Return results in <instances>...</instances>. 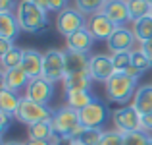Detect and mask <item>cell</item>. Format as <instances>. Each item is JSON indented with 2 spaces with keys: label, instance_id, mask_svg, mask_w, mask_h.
<instances>
[{
  "label": "cell",
  "instance_id": "6da1fadb",
  "mask_svg": "<svg viewBox=\"0 0 152 145\" xmlns=\"http://www.w3.org/2000/svg\"><path fill=\"white\" fill-rule=\"evenodd\" d=\"M15 16L21 25V31H27V33H42L48 27L46 10L37 6L33 0H19Z\"/></svg>",
  "mask_w": 152,
  "mask_h": 145
},
{
  "label": "cell",
  "instance_id": "7a4b0ae2",
  "mask_svg": "<svg viewBox=\"0 0 152 145\" xmlns=\"http://www.w3.org/2000/svg\"><path fill=\"white\" fill-rule=\"evenodd\" d=\"M52 128H54V135H58L62 141H73L79 135V132L83 130L79 112L66 107H60L54 110L52 116Z\"/></svg>",
  "mask_w": 152,
  "mask_h": 145
},
{
  "label": "cell",
  "instance_id": "3957f363",
  "mask_svg": "<svg viewBox=\"0 0 152 145\" xmlns=\"http://www.w3.org/2000/svg\"><path fill=\"white\" fill-rule=\"evenodd\" d=\"M139 79L131 78V75L123 74V72H115L110 79L106 81V95L112 103H118L121 107H125L129 101H133L135 93H137Z\"/></svg>",
  "mask_w": 152,
  "mask_h": 145
},
{
  "label": "cell",
  "instance_id": "277c9868",
  "mask_svg": "<svg viewBox=\"0 0 152 145\" xmlns=\"http://www.w3.org/2000/svg\"><path fill=\"white\" fill-rule=\"evenodd\" d=\"M52 116H54V110H52L48 104L35 103V101L23 97V99H21V104H19V108H18L15 118H18L19 122L31 126V124L42 122V120H52Z\"/></svg>",
  "mask_w": 152,
  "mask_h": 145
},
{
  "label": "cell",
  "instance_id": "5b68a950",
  "mask_svg": "<svg viewBox=\"0 0 152 145\" xmlns=\"http://www.w3.org/2000/svg\"><path fill=\"white\" fill-rule=\"evenodd\" d=\"M112 120L118 132L121 134H129V132H139L142 130V122H141V114L137 112V108L133 104H125L119 107L112 112Z\"/></svg>",
  "mask_w": 152,
  "mask_h": 145
},
{
  "label": "cell",
  "instance_id": "8992f818",
  "mask_svg": "<svg viewBox=\"0 0 152 145\" xmlns=\"http://www.w3.org/2000/svg\"><path fill=\"white\" fill-rule=\"evenodd\" d=\"M85 27H87V18L77 8H66V10H62L58 14V18H56V29H58V33L64 35V37H69L75 31L85 29Z\"/></svg>",
  "mask_w": 152,
  "mask_h": 145
},
{
  "label": "cell",
  "instance_id": "52a82bcc",
  "mask_svg": "<svg viewBox=\"0 0 152 145\" xmlns=\"http://www.w3.org/2000/svg\"><path fill=\"white\" fill-rule=\"evenodd\" d=\"M42 78L48 81H64L66 78V56L58 48H50L45 52V64H42Z\"/></svg>",
  "mask_w": 152,
  "mask_h": 145
},
{
  "label": "cell",
  "instance_id": "ba28073f",
  "mask_svg": "<svg viewBox=\"0 0 152 145\" xmlns=\"http://www.w3.org/2000/svg\"><path fill=\"white\" fill-rule=\"evenodd\" d=\"M108 116H110V112H108L106 104L102 103L100 99H94L91 104H87L83 110H79V118H81V124L83 128H100L106 124Z\"/></svg>",
  "mask_w": 152,
  "mask_h": 145
},
{
  "label": "cell",
  "instance_id": "9c48e42d",
  "mask_svg": "<svg viewBox=\"0 0 152 145\" xmlns=\"http://www.w3.org/2000/svg\"><path fill=\"white\" fill-rule=\"evenodd\" d=\"M87 29L91 31L94 41H108L114 35V31L118 29V25L104 12H100V14H94L91 18H87Z\"/></svg>",
  "mask_w": 152,
  "mask_h": 145
},
{
  "label": "cell",
  "instance_id": "30bf717a",
  "mask_svg": "<svg viewBox=\"0 0 152 145\" xmlns=\"http://www.w3.org/2000/svg\"><path fill=\"white\" fill-rule=\"evenodd\" d=\"M25 97L35 103H41V104H48L54 97V83L48 81L46 78H35L29 81L25 89Z\"/></svg>",
  "mask_w": 152,
  "mask_h": 145
},
{
  "label": "cell",
  "instance_id": "8fae6325",
  "mask_svg": "<svg viewBox=\"0 0 152 145\" xmlns=\"http://www.w3.org/2000/svg\"><path fill=\"white\" fill-rule=\"evenodd\" d=\"M89 74L94 81L106 83L115 74V66H114V60H112V54H93L91 56Z\"/></svg>",
  "mask_w": 152,
  "mask_h": 145
},
{
  "label": "cell",
  "instance_id": "7c38bea8",
  "mask_svg": "<svg viewBox=\"0 0 152 145\" xmlns=\"http://www.w3.org/2000/svg\"><path fill=\"white\" fill-rule=\"evenodd\" d=\"M106 43H108V50H110L112 54H114V52H131L133 47H135V43H137V39H135V35H133V29L121 25L114 31V35H112Z\"/></svg>",
  "mask_w": 152,
  "mask_h": 145
},
{
  "label": "cell",
  "instance_id": "4fadbf2b",
  "mask_svg": "<svg viewBox=\"0 0 152 145\" xmlns=\"http://www.w3.org/2000/svg\"><path fill=\"white\" fill-rule=\"evenodd\" d=\"M29 81H31V78L25 74V70L21 66L12 68V70H2V87L4 89H10L14 93H18L21 89H27Z\"/></svg>",
  "mask_w": 152,
  "mask_h": 145
},
{
  "label": "cell",
  "instance_id": "5bb4252c",
  "mask_svg": "<svg viewBox=\"0 0 152 145\" xmlns=\"http://www.w3.org/2000/svg\"><path fill=\"white\" fill-rule=\"evenodd\" d=\"M64 56H66V75H71V74H89L91 56L87 54V52L64 50Z\"/></svg>",
  "mask_w": 152,
  "mask_h": 145
},
{
  "label": "cell",
  "instance_id": "9a60e30c",
  "mask_svg": "<svg viewBox=\"0 0 152 145\" xmlns=\"http://www.w3.org/2000/svg\"><path fill=\"white\" fill-rule=\"evenodd\" d=\"M42 64H45V54H41L35 48H25L23 50V60H21V68L25 70V74L31 79L41 78L42 75Z\"/></svg>",
  "mask_w": 152,
  "mask_h": 145
},
{
  "label": "cell",
  "instance_id": "2e32d148",
  "mask_svg": "<svg viewBox=\"0 0 152 145\" xmlns=\"http://www.w3.org/2000/svg\"><path fill=\"white\" fill-rule=\"evenodd\" d=\"M104 14L112 19L118 27L125 25L127 21H131L129 16V6H127V0H108L106 6H104Z\"/></svg>",
  "mask_w": 152,
  "mask_h": 145
},
{
  "label": "cell",
  "instance_id": "e0dca14e",
  "mask_svg": "<svg viewBox=\"0 0 152 145\" xmlns=\"http://www.w3.org/2000/svg\"><path fill=\"white\" fill-rule=\"evenodd\" d=\"M93 43H94V37L91 35V31L87 29H79L75 31L73 35L66 37V50H73V52H89L93 48Z\"/></svg>",
  "mask_w": 152,
  "mask_h": 145
},
{
  "label": "cell",
  "instance_id": "ac0fdd59",
  "mask_svg": "<svg viewBox=\"0 0 152 145\" xmlns=\"http://www.w3.org/2000/svg\"><path fill=\"white\" fill-rule=\"evenodd\" d=\"M21 31V25L18 21V16L12 12H0V39L15 41Z\"/></svg>",
  "mask_w": 152,
  "mask_h": 145
},
{
  "label": "cell",
  "instance_id": "d6986e66",
  "mask_svg": "<svg viewBox=\"0 0 152 145\" xmlns=\"http://www.w3.org/2000/svg\"><path fill=\"white\" fill-rule=\"evenodd\" d=\"M133 104L137 108L139 114H148L152 112V83H146V85H139L137 93L133 97Z\"/></svg>",
  "mask_w": 152,
  "mask_h": 145
},
{
  "label": "cell",
  "instance_id": "ffe728a7",
  "mask_svg": "<svg viewBox=\"0 0 152 145\" xmlns=\"http://www.w3.org/2000/svg\"><path fill=\"white\" fill-rule=\"evenodd\" d=\"M21 99L23 97H19L18 93L2 87V89H0V112H6V114H10V116L15 118L18 108H19V104H21Z\"/></svg>",
  "mask_w": 152,
  "mask_h": 145
},
{
  "label": "cell",
  "instance_id": "44dd1931",
  "mask_svg": "<svg viewBox=\"0 0 152 145\" xmlns=\"http://www.w3.org/2000/svg\"><path fill=\"white\" fill-rule=\"evenodd\" d=\"M27 135H29V139L52 141V138H54L52 120H42V122H37V124H31V126H27Z\"/></svg>",
  "mask_w": 152,
  "mask_h": 145
},
{
  "label": "cell",
  "instance_id": "7402d4cb",
  "mask_svg": "<svg viewBox=\"0 0 152 145\" xmlns=\"http://www.w3.org/2000/svg\"><path fill=\"white\" fill-rule=\"evenodd\" d=\"M96 99L91 91H66V104L73 110H83L87 104H91Z\"/></svg>",
  "mask_w": 152,
  "mask_h": 145
},
{
  "label": "cell",
  "instance_id": "603a6c76",
  "mask_svg": "<svg viewBox=\"0 0 152 145\" xmlns=\"http://www.w3.org/2000/svg\"><path fill=\"white\" fill-rule=\"evenodd\" d=\"M91 74H71L64 78V89L66 91H89L91 87Z\"/></svg>",
  "mask_w": 152,
  "mask_h": 145
},
{
  "label": "cell",
  "instance_id": "cb8c5ba5",
  "mask_svg": "<svg viewBox=\"0 0 152 145\" xmlns=\"http://www.w3.org/2000/svg\"><path fill=\"white\" fill-rule=\"evenodd\" d=\"M133 35L137 39V43H146L152 39V16H146V18H141L137 21H133Z\"/></svg>",
  "mask_w": 152,
  "mask_h": 145
},
{
  "label": "cell",
  "instance_id": "d4e9b609",
  "mask_svg": "<svg viewBox=\"0 0 152 145\" xmlns=\"http://www.w3.org/2000/svg\"><path fill=\"white\" fill-rule=\"evenodd\" d=\"M102 135L104 130H100V128H83L73 141L77 145H100Z\"/></svg>",
  "mask_w": 152,
  "mask_h": 145
},
{
  "label": "cell",
  "instance_id": "484cf974",
  "mask_svg": "<svg viewBox=\"0 0 152 145\" xmlns=\"http://www.w3.org/2000/svg\"><path fill=\"white\" fill-rule=\"evenodd\" d=\"M127 6H129L131 21H137L141 18L150 16V10H152V4L146 2V0H127Z\"/></svg>",
  "mask_w": 152,
  "mask_h": 145
},
{
  "label": "cell",
  "instance_id": "4316f807",
  "mask_svg": "<svg viewBox=\"0 0 152 145\" xmlns=\"http://www.w3.org/2000/svg\"><path fill=\"white\" fill-rule=\"evenodd\" d=\"M108 0H75V6H77L79 12H83L85 16H94V14H100L104 10Z\"/></svg>",
  "mask_w": 152,
  "mask_h": 145
},
{
  "label": "cell",
  "instance_id": "83f0119b",
  "mask_svg": "<svg viewBox=\"0 0 152 145\" xmlns=\"http://www.w3.org/2000/svg\"><path fill=\"white\" fill-rule=\"evenodd\" d=\"M23 60V48L14 47L10 52H6L4 56H0V64H2V70H12V68L21 66Z\"/></svg>",
  "mask_w": 152,
  "mask_h": 145
},
{
  "label": "cell",
  "instance_id": "f1b7e54d",
  "mask_svg": "<svg viewBox=\"0 0 152 145\" xmlns=\"http://www.w3.org/2000/svg\"><path fill=\"white\" fill-rule=\"evenodd\" d=\"M131 60H133V68H137L141 74H145V72H148L152 68V62L148 60V56L142 52V48H133L131 50Z\"/></svg>",
  "mask_w": 152,
  "mask_h": 145
},
{
  "label": "cell",
  "instance_id": "f546056e",
  "mask_svg": "<svg viewBox=\"0 0 152 145\" xmlns=\"http://www.w3.org/2000/svg\"><path fill=\"white\" fill-rule=\"evenodd\" d=\"M112 60H114L115 72H127L133 64L131 60V52H114L112 54Z\"/></svg>",
  "mask_w": 152,
  "mask_h": 145
},
{
  "label": "cell",
  "instance_id": "4dcf8cb0",
  "mask_svg": "<svg viewBox=\"0 0 152 145\" xmlns=\"http://www.w3.org/2000/svg\"><path fill=\"white\" fill-rule=\"evenodd\" d=\"M150 135L145 130L139 132H129V134H123V145H146L148 143Z\"/></svg>",
  "mask_w": 152,
  "mask_h": 145
},
{
  "label": "cell",
  "instance_id": "1f68e13d",
  "mask_svg": "<svg viewBox=\"0 0 152 145\" xmlns=\"http://www.w3.org/2000/svg\"><path fill=\"white\" fill-rule=\"evenodd\" d=\"M100 145H123V134L118 130H106L100 139Z\"/></svg>",
  "mask_w": 152,
  "mask_h": 145
},
{
  "label": "cell",
  "instance_id": "d6a6232c",
  "mask_svg": "<svg viewBox=\"0 0 152 145\" xmlns=\"http://www.w3.org/2000/svg\"><path fill=\"white\" fill-rule=\"evenodd\" d=\"M46 4H48V10L50 12H62V10H66V8H69L67 6V0H46Z\"/></svg>",
  "mask_w": 152,
  "mask_h": 145
},
{
  "label": "cell",
  "instance_id": "836d02e7",
  "mask_svg": "<svg viewBox=\"0 0 152 145\" xmlns=\"http://www.w3.org/2000/svg\"><path fill=\"white\" fill-rule=\"evenodd\" d=\"M12 118H14V116L6 114V112H0V134H6V132H8Z\"/></svg>",
  "mask_w": 152,
  "mask_h": 145
},
{
  "label": "cell",
  "instance_id": "e575fe53",
  "mask_svg": "<svg viewBox=\"0 0 152 145\" xmlns=\"http://www.w3.org/2000/svg\"><path fill=\"white\" fill-rule=\"evenodd\" d=\"M141 122H142V130L148 134V132H152V112H148V114H142L141 116Z\"/></svg>",
  "mask_w": 152,
  "mask_h": 145
},
{
  "label": "cell",
  "instance_id": "d590c367",
  "mask_svg": "<svg viewBox=\"0 0 152 145\" xmlns=\"http://www.w3.org/2000/svg\"><path fill=\"white\" fill-rule=\"evenodd\" d=\"M14 41H8V39H0V56H4L6 52H10L14 48Z\"/></svg>",
  "mask_w": 152,
  "mask_h": 145
},
{
  "label": "cell",
  "instance_id": "8d00e7d4",
  "mask_svg": "<svg viewBox=\"0 0 152 145\" xmlns=\"http://www.w3.org/2000/svg\"><path fill=\"white\" fill-rule=\"evenodd\" d=\"M14 8L18 10L15 0H0V12H12Z\"/></svg>",
  "mask_w": 152,
  "mask_h": 145
},
{
  "label": "cell",
  "instance_id": "74e56055",
  "mask_svg": "<svg viewBox=\"0 0 152 145\" xmlns=\"http://www.w3.org/2000/svg\"><path fill=\"white\" fill-rule=\"evenodd\" d=\"M141 48H142V52L148 56V60L152 62V39H150V41H146V43H142Z\"/></svg>",
  "mask_w": 152,
  "mask_h": 145
},
{
  "label": "cell",
  "instance_id": "f35d334b",
  "mask_svg": "<svg viewBox=\"0 0 152 145\" xmlns=\"http://www.w3.org/2000/svg\"><path fill=\"white\" fill-rule=\"evenodd\" d=\"M25 145H50V141H41V139H27Z\"/></svg>",
  "mask_w": 152,
  "mask_h": 145
},
{
  "label": "cell",
  "instance_id": "ab89813d",
  "mask_svg": "<svg viewBox=\"0 0 152 145\" xmlns=\"http://www.w3.org/2000/svg\"><path fill=\"white\" fill-rule=\"evenodd\" d=\"M33 2L37 4V6H41L42 10H46V12H48V4H46V0H33Z\"/></svg>",
  "mask_w": 152,
  "mask_h": 145
},
{
  "label": "cell",
  "instance_id": "60d3db41",
  "mask_svg": "<svg viewBox=\"0 0 152 145\" xmlns=\"http://www.w3.org/2000/svg\"><path fill=\"white\" fill-rule=\"evenodd\" d=\"M2 145H25V143H19V141H4Z\"/></svg>",
  "mask_w": 152,
  "mask_h": 145
},
{
  "label": "cell",
  "instance_id": "b9f144b4",
  "mask_svg": "<svg viewBox=\"0 0 152 145\" xmlns=\"http://www.w3.org/2000/svg\"><path fill=\"white\" fill-rule=\"evenodd\" d=\"M146 145H152V135H150V138H148V143H146Z\"/></svg>",
  "mask_w": 152,
  "mask_h": 145
},
{
  "label": "cell",
  "instance_id": "7bdbcfd3",
  "mask_svg": "<svg viewBox=\"0 0 152 145\" xmlns=\"http://www.w3.org/2000/svg\"><path fill=\"white\" fill-rule=\"evenodd\" d=\"M67 145H77V143H75V141H67Z\"/></svg>",
  "mask_w": 152,
  "mask_h": 145
},
{
  "label": "cell",
  "instance_id": "ee69618b",
  "mask_svg": "<svg viewBox=\"0 0 152 145\" xmlns=\"http://www.w3.org/2000/svg\"><path fill=\"white\" fill-rule=\"evenodd\" d=\"M146 2H150V4H152V0H146Z\"/></svg>",
  "mask_w": 152,
  "mask_h": 145
},
{
  "label": "cell",
  "instance_id": "f6af8a7d",
  "mask_svg": "<svg viewBox=\"0 0 152 145\" xmlns=\"http://www.w3.org/2000/svg\"><path fill=\"white\" fill-rule=\"evenodd\" d=\"M150 16H152V10H150Z\"/></svg>",
  "mask_w": 152,
  "mask_h": 145
}]
</instances>
